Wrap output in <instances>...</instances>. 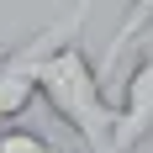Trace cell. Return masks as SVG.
I'll list each match as a JSON object with an SVG mask.
<instances>
[{
	"label": "cell",
	"instance_id": "cell-5",
	"mask_svg": "<svg viewBox=\"0 0 153 153\" xmlns=\"http://www.w3.org/2000/svg\"><path fill=\"white\" fill-rule=\"evenodd\" d=\"M0 153H63V148L32 127H0Z\"/></svg>",
	"mask_w": 153,
	"mask_h": 153
},
{
	"label": "cell",
	"instance_id": "cell-6",
	"mask_svg": "<svg viewBox=\"0 0 153 153\" xmlns=\"http://www.w3.org/2000/svg\"><path fill=\"white\" fill-rule=\"evenodd\" d=\"M143 32H153V21H148V27H143ZM143 32H137V37H143Z\"/></svg>",
	"mask_w": 153,
	"mask_h": 153
},
{
	"label": "cell",
	"instance_id": "cell-4",
	"mask_svg": "<svg viewBox=\"0 0 153 153\" xmlns=\"http://www.w3.org/2000/svg\"><path fill=\"white\" fill-rule=\"evenodd\" d=\"M153 21V0H132L127 5V16L116 21V32H111V42H106V53H100V79L106 74H116V63L127 58V48H132V37H137L143 27Z\"/></svg>",
	"mask_w": 153,
	"mask_h": 153
},
{
	"label": "cell",
	"instance_id": "cell-3",
	"mask_svg": "<svg viewBox=\"0 0 153 153\" xmlns=\"http://www.w3.org/2000/svg\"><path fill=\"white\" fill-rule=\"evenodd\" d=\"M132 48H137V63L122 74V90H116L111 153H132L137 143L153 137V32H143Z\"/></svg>",
	"mask_w": 153,
	"mask_h": 153
},
{
	"label": "cell",
	"instance_id": "cell-1",
	"mask_svg": "<svg viewBox=\"0 0 153 153\" xmlns=\"http://www.w3.org/2000/svg\"><path fill=\"white\" fill-rule=\"evenodd\" d=\"M106 79L90 63L79 37H63L42 63H37V95H42L63 127H74L85 153H111V122H116V100L100 90Z\"/></svg>",
	"mask_w": 153,
	"mask_h": 153
},
{
	"label": "cell",
	"instance_id": "cell-2",
	"mask_svg": "<svg viewBox=\"0 0 153 153\" xmlns=\"http://www.w3.org/2000/svg\"><path fill=\"white\" fill-rule=\"evenodd\" d=\"M85 11H90V5L79 0L63 21H53V27H42V32H32L27 42H16V48H5V53H0V127L16 122V116H27V106L37 100V63H42L63 37H79Z\"/></svg>",
	"mask_w": 153,
	"mask_h": 153
}]
</instances>
